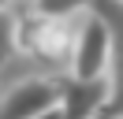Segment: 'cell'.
Instances as JSON below:
<instances>
[{"label": "cell", "instance_id": "6da1fadb", "mask_svg": "<svg viewBox=\"0 0 123 119\" xmlns=\"http://www.w3.org/2000/svg\"><path fill=\"white\" fill-rule=\"evenodd\" d=\"M4 119H34V115H60V82L49 78H26L11 86L0 101Z\"/></svg>", "mask_w": 123, "mask_h": 119}, {"label": "cell", "instance_id": "7a4b0ae2", "mask_svg": "<svg viewBox=\"0 0 123 119\" xmlns=\"http://www.w3.org/2000/svg\"><path fill=\"white\" fill-rule=\"evenodd\" d=\"M108 63H112V34H108L105 19L90 15L71 48V74L97 78V74H108Z\"/></svg>", "mask_w": 123, "mask_h": 119}, {"label": "cell", "instance_id": "3957f363", "mask_svg": "<svg viewBox=\"0 0 123 119\" xmlns=\"http://www.w3.org/2000/svg\"><path fill=\"white\" fill-rule=\"evenodd\" d=\"M105 97H108V78L97 74V78H78L71 74L67 82H60V115H93V112L105 108Z\"/></svg>", "mask_w": 123, "mask_h": 119}, {"label": "cell", "instance_id": "277c9868", "mask_svg": "<svg viewBox=\"0 0 123 119\" xmlns=\"http://www.w3.org/2000/svg\"><path fill=\"white\" fill-rule=\"evenodd\" d=\"M82 7H86V0H34V11L45 22H63L75 11H82Z\"/></svg>", "mask_w": 123, "mask_h": 119}, {"label": "cell", "instance_id": "5b68a950", "mask_svg": "<svg viewBox=\"0 0 123 119\" xmlns=\"http://www.w3.org/2000/svg\"><path fill=\"white\" fill-rule=\"evenodd\" d=\"M15 41H19V22L8 7H0V63H8L11 52H15Z\"/></svg>", "mask_w": 123, "mask_h": 119}, {"label": "cell", "instance_id": "8992f818", "mask_svg": "<svg viewBox=\"0 0 123 119\" xmlns=\"http://www.w3.org/2000/svg\"><path fill=\"white\" fill-rule=\"evenodd\" d=\"M0 7H11V0H0Z\"/></svg>", "mask_w": 123, "mask_h": 119}]
</instances>
